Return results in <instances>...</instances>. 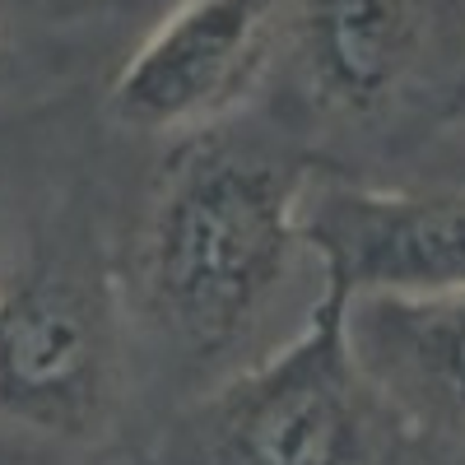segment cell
Masks as SVG:
<instances>
[{"label":"cell","mask_w":465,"mask_h":465,"mask_svg":"<svg viewBox=\"0 0 465 465\" xmlns=\"http://www.w3.org/2000/svg\"><path fill=\"white\" fill-rule=\"evenodd\" d=\"M307 159L238 140L173 153L135 232V298L191 349L232 344L280 293L302 252Z\"/></svg>","instance_id":"1"},{"label":"cell","mask_w":465,"mask_h":465,"mask_svg":"<svg viewBox=\"0 0 465 465\" xmlns=\"http://www.w3.org/2000/svg\"><path fill=\"white\" fill-rule=\"evenodd\" d=\"M349 298L322 280L298 335L177 423L173 465H372L381 396L349 349Z\"/></svg>","instance_id":"2"},{"label":"cell","mask_w":465,"mask_h":465,"mask_svg":"<svg viewBox=\"0 0 465 465\" xmlns=\"http://www.w3.org/2000/svg\"><path fill=\"white\" fill-rule=\"evenodd\" d=\"M122 396V340L103 270L43 252L0 280V419L94 442Z\"/></svg>","instance_id":"3"},{"label":"cell","mask_w":465,"mask_h":465,"mask_svg":"<svg viewBox=\"0 0 465 465\" xmlns=\"http://www.w3.org/2000/svg\"><path fill=\"white\" fill-rule=\"evenodd\" d=\"M302 247L322 280L349 298L465 293V191L460 186H354L317 182L302 196Z\"/></svg>","instance_id":"4"},{"label":"cell","mask_w":465,"mask_h":465,"mask_svg":"<svg viewBox=\"0 0 465 465\" xmlns=\"http://www.w3.org/2000/svg\"><path fill=\"white\" fill-rule=\"evenodd\" d=\"M284 0H182L131 52L107 89L135 131H201L238 107L280 37Z\"/></svg>","instance_id":"5"},{"label":"cell","mask_w":465,"mask_h":465,"mask_svg":"<svg viewBox=\"0 0 465 465\" xmlns=\"http://www.w3.org/2000/svg\"><path fill=\"white\" fill-rule=\"evenodd\" d=\"M447 0H293L307 89L326 112L377 116L429 65Z\"/></svg>","instance_id":"6"},{"label":"cell","mask_w":465,"mask_h":465,"mask_svg":"<svg viewBox=\"0 0 465 465\" xmlns=\"http://www.w3.org/2000/svg\"><path fill=\"white\" fill-rule=\"evenodd\" d=\"M349 349L381 405L465 442V293L349 302Z\"/></svg>","instance_id":"7"},{"label":"cell","mask_w":465,"mask_h":465,"mask_svg":"<svg viewBox=\"0 0 465 465\" xmlns=\"http://www.w3.org/2000/svg\"><path fill=\"white\" fill-rule=\"evenodd\" d=\"M10 74H15V47H10V33H5V24H0V94H5Z\"/></svg>","instance_id":"8"},{"label":"cell","mask_w":465,"mask_h":465,"mask_svg":"<svg viewBox=\"0 0 465 465\" xmlns=\"http://www.w3.org/2000/svg\"><path fill=\"white\" fill-rule=\"evenodd\" d=\"M447 186H460V191H465V144L456 149V159H451V173H447Z\"/></svg>","instance_id":"9"}]
</instances>
